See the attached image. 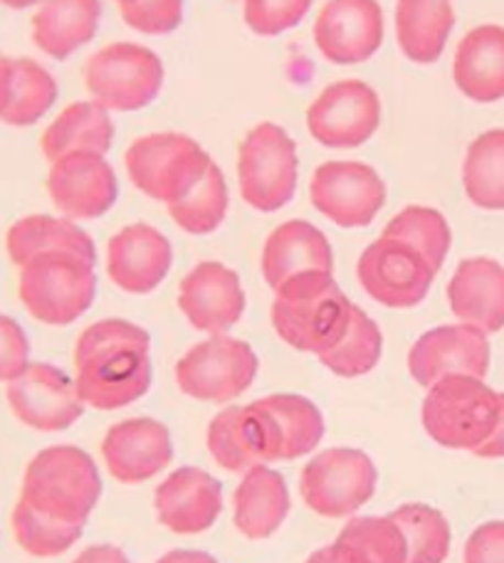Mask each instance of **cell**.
Segmentation results:
<instances>
[{
  "label": "cell",
  "mask_w": 504,
  "mask_h": 563,
  "mask_svg": "<svg viewBox=\"0 0 504 563\" xmlns=\"http://www.w3.org/2000/svg\"><path fill=\"white\" fill-rule=\"evenodd\" d=\"M339 539L357 547L371 563H406L408 547L391 517H351Z\"/></svg>",
  "instance_id": "39"
},
{
  "label": "cell",
  "mask_w": 504,
  "mask_h": 563,
  "mask_svg": "<svg viewBox=\"0 0 504 563\" xmlns=\"http://www.w3.org/2000/svg\"><path fill=\"white\" fill-rule=\"evenodd\" d=\"M452 79L478 104L504 99V27L478 25L460 40L452 59Z\"/></svg>",
  "instance_id": "25"
},
{
  "label": "cell",
  "mask_w": 504,
  "mask_h": 563,
  "mask_svg": "<svg viewBox=\"0 0 504 563\" xmlns=\"http://www.w3.org/2000/svg\"><path fill=\"white\" fill-rule=\"evenodd\" d=\"M309 200L339 228H366L386 203V184L361 161H327L311 176Z\"/></svg>",
  "instance_id": "12"
},
{
  "label": "cell",
  "mask_w": 504,
  "mask_h": 563,
  "mask_svg": "<svg viewBox=\"0 0 504 563\" xmlns=\"http://www.w3.org/2000/svg\"><path fill=\"white\" fill-rule=\"evenodd\" d=\"M156 563H218V561L210 554H206V551L176 549V551H168L166 556H161Z\"/></svg>",
  "instance_id": "47"
},
{
  "label": "cell",
  "mask_w": 504,
  "mask_h": 563,
  "mask_svg": "<svg viewBox=\"0 0 504 563\" xmlns=\"http://www.w3.org/2000/svg\"><path fill=\"white\" fill-rule=\"evenodd\" d=\"M490 339L472 324H446L423 334L410 346L408 371L423 388L448 376L485 378L490 371Z\"/></svg>",
  "instance_id": "15"
},
{
  "label": "cell",
  "mask_w": 504,
  "mask_h": 563,
  "mask_svg": "<svg viewBox=\"0 0 504 563\" xmlns=\"http://www.w3.org/2000/svg\"><path fill=\"white\" fill-rule=\"evenodd\" d=\"M500 418V394L485 378L448 376L428 388L423 400V428L438 445L470 450L485 445Z\"/></svg>",
  "instance_id": "5"
},
{
  "label": "cell",
  "mask_w": 504,
  "mask_h": 563,
  "mask_svg": "<svg viewBox=\"0 0 504 563\" xmlns=\"http://www.w3.org/2000/svg\"><path fill=\"white\" fill-rule=\"evenodd\" d=\"M383 235L403 240V243L416 247L436 273H440V267L446 263L452 245V233L446 216L428 206L403 208L401 213L396 218H391V223L383 228Z\"/></svg>",
  "instance_id": "35"
},
{
  "label": "cell",
  "mask_w": 504,
  "mask_h": 563,
  "mask_svg": "<svg viewBox=\"0 0 504 563\" xmlns=\"http://www.w3.org/2000/svg\"><path fill=\"white\" fill-rule=\"evenodd\" d=\"M383 351V336L374 319L364 309H351V321L344 339L339 344L321 354V366H327L331 374L341 378H359L371 374L379 366Z\"/></svg>",
  "instance_id": "34"
},
{
  "label": "cell",
  "mask_w": 504,
  "mask_h": 563,
  "mask_svg": "<svg viewBox=\"0 0 504 563\" xmlns=\"http://www.w3.org/2000/svg\"><path fill=\"white\" fill-rule=\"evenodd\" d=\"M102 497V477L95 460L75 445L40 450L30 460L20 499L67 525H87Z\"/></svg>",
  "instance_id": "3"
},
{
  "label": "cell",
  "mask_w": 504,
  "mask_h": 563,
  "mask_svg": "<svg viewBox=\"0 0 504 563\" xmlns=\"http://www.w3.org/2000/svg\"><path fill=\"white\" fill-rule=\"evenodd\" d=\"M462 186L478 208L504 210V129L472 141L462 161Z\"/></svg>",
  "instance_id": "32"
},
{
  "label": "cell",
  "mask_w": 504,
  "mask_h": 563,
  "mask_svg": "<svg viewBox=\"0 0 504 563\" xmlns=\"http://www.w3.org/2000/svg\"><path fill=\"white\" fill-rule=\"evenodd\" d=\"M10 525H13L18 547L35 559L63 556L65 551L77 544L85 531V525H67V521L47 517L23 499H18Z\"/></svg>",
  "instance_id": "36"
},
{
  "label": "cell",
  "mask_w": 504,
  "mask_h": 563,
  "mask_svg": "<svg viewBox=\"0 0 504 563\" xmlns=\"http://www.w3.org/2000/svg\"><path fill=\"white\" fill-rule=\"evenodd\" d=\"M275 422L280 438V460L309 455L325 438V418L309 398L297 394H275L260 398Z\"/></svg>",
  "instance_id": "31"
},
{
  "label": "cell",
  "mask_w": 504,
  "mask_h": 563,
  "mask_svg": "<svg viewBox=\"0 0 504 563\" xmlns=\"http://www.w3.org/2000/svg\"><path fill=\"white\" fill-rule=\"evenodd\" d=\"M73 563H129V559L122 549L112 544H97L85 549Z\"/></svg>",
  "instance_id": "45"
},
{
  "label": "cell",
  "mask_w": 504,
  "mask_h": 563,
  "mask_svg": "<svg viewBox=\"0 0 504 563\" xmlns=\"http://www.w3.org/2000/svg\"><path fill=\"white\" fill-rule=\"evenodd\" d=\"M47 194L65 218L95 220L114 208L119 180L105 156L73 151L50 164Z\"/></svg>",
  "instance_id": "16"
},
{
  "label": "cell",
  "mask_w": 504,
  "mask_h": 563,
  "mask_svg": "<svg viewBox=\"0 0 504 563\" xmlns=\"http://www.w3.org/2000/svg\"><path fill=\"white\" fill-rule=\"evenodd\" d=\"M174 265V247L154 225L134 223L109 240L107 273L129 295H149Z\"/></svg>",
  "instance_id": "21"
},
{
  "label": "cell",
  "mask_w": 504,
  "mask_h": 563,
  "mask_svg": "<svg viewBox=\"0 0 504 563\" xmlns=\"http://www.w3.org/2000/svg\"><path fill=\"white\" fill-rule=\"evenodd\" d=\"M297 180V141L280 124H258L238 151L240 196L260 213H275L295 198Z\"/></svg>",
  "instance_id": "7"
},
{
  "label": "cell",
  "mask_w": 504,
  "mask_h": 563,
  "mask_svg": "<svg viewBox=\"0 0 504 563\" xmlns=\"http://www.w3.org/2000/svg\"><path fill=\"white\" fill-rule=\"evenodd\" d=\"M351 309L335 273H302L275 289L272 324L292 349L321 356L344 339Z\"/></svg>",
  "instance_id": "2"
},
{
  "label": "cell",
  "mask_w": 504,
  "mask_h": 563,
  "mask_svg": "<svg viewBox=\"0 0 504 563\" xmlns=\"http://www.w3.org/2000/svg\"><path fill=\"white\" fill-rule=\"evenodd\" d=\"M379 472L366 452L331 448L302 470L299 492L307 507L321 517H351L374 497Z\"/></svg>",
  "instance_id": "9"
},
{
  "label": "cell",
  "mask_w": 504,
  "mask_h": 563,
  "mask_svg": "<svg viewBox=\"0 0 504 563\" xmlns=\"http://www.w3.org/2000/svg\"><path fill=\"white\" fill-rule=\"evenodd\" d=\"M8 406L23 426L40 432L67 430L83 418L85 400L63 368L45 361L30 364L6 388Z\"/></svg>",
  "instance_id": "14"
},
{
  "label": "cell",
  "mask_w": 504,
  "mask_h": 563,
  "mask_svg": "<svg viewBox=\"0 0 504 563\" xmlns=\"http://www.w3.org/2000/svg\"><path fill=\"white\" fill-rule=\"evenodd\" d=\"M307 563H371V561L361 554L357 547H351L349 541L337 537L335 544L315 551V554L307 559Z\"/></svg>",
  "instance_id": "44"
},
{
  "label": "cell",
  "mask_w": 504,
  "mask_h": 563,
  "mask_svg": "<svg viewBox=\"0 0 504 563\" xmlns=\"http://www.w3.org/2000/svg\"><path fill=\"white\" fill-rule=\"evenodd\" d=\"M462 559L465 563H504V521H487L472 531Z\"/></svg>",
  "instance_id": "43"
},
{
  "label": "cell",
  "mask_w": 504,
  "mask_h": 563,
  "mask_svg": "<svg viewBox=\"0 0 504 563\" xmlns=\"http://www.w3.org/2000/svg\"><path fill=\"white\" fill-rule=\"evenodd\" d=\"M30 366V339L20 321L0 314V384H10Z\"/></svg>",
  "instance_id": "42"
},
{
  "label": "cell",
  "mask_w": 504,
  "mask_h": 563,
  "mask_svg": "<svg viewBox=\"0 0 504 563\" xmlns=\"http://www.w3.org/2000/svg\"><path fill=\"white\" fill-rule=\"evenodd\" d=\"M228 184L218 164L208 168L204 180L190 190L178 203L168 206V216L174 223L190 235H210L223 225L228 216Z\"/></svg>",
  "instance_id": "37"
},
{
  "label": "cell",
  "mask_w": 504,
  "mask_h": 563,
  "mask_svg": "<svg viewBox=\"0 0 504 563\" xmlns=\"http://www.w3.org/2000/svg\"><path fill=\"white\" fill-rule=\"evenodd\" d=\"M92 260L69 250H47L20 265L18 295L30 317L50 327H67L87 314L97 297Z\"/></svg>",
  "instance_id": "4"
},
{
  "label": "cell",
  "mask_w": 504,
  "mask_h": 563,
  "mask_svg": "<svg viewBox=\"0 0 504 563\" xmlns=\"http://www.w3.org/2000/svg\"><path fill=\"white\" fill-rule=\"evenodd\" d=\"M8 257L13 265H25L30 257L47 250H69L87 260L97 263L95 240L89 238L75 220L55 218V216H28L20 218L18 223L10 225L6 235Z\"/></svg>",
  "instance_id": "30"
},
{
  "label": "cell",
  "mask_w": 504,
  "mask_h": 563,
  "mask_svg": "<svg viewBox=\"0 0 504 563\" xmlns=\"http://www.w3.org/2000/svg\"><path fill=\"white\" fill-rule=\"evenodd\" d=\"M178 307L194 329L226 334L245 314V291L235 269L206 260L180 279Z\"/></svg>",
  "instance_id": "19"
},
{
  "label": "cell",
  "mask_w": 504,
  "mask_h": 563,
  "mask_svg": "<svg viewBox=\"0 0 504 563\" xmlns=\"http://www.w3.org/2000/svg\"><path fill=\"white\" fill-rule=\"evenodd\" d=\"M124 164L141 194L171 206L186 198L216 161L190 136L161 132L136 139L127 148Z\"/></svg>",
  "instance_id": "6"
},
{
  "label": "cell",
  "mask_w": 504,
  "mask_h": 563,
  "mask_svg": "<svg viewBox=\"0 0 504 563\" xmlns=\"http://www.w3.org/2000/svg\"><path fill=\"white\" fill-rule=\"evenodd\" d=\"M302 273H335V253L317 225L307 220H287L265 240L262 277L275 291Z\"/></svg>",
  "instance_id": "23"
},
{
  "label": "cell",
  "mask_w": 504,
  "mask_h": 563,
  "mask_svg": "<svg viewBox=\"0 0 504 563\" xmlns=\"http://www.w3.org/2000/svg\"><path fill=\"white\" fill-rule=\"evenodd\" d=\"M158 521L174 534H200L223 511V485L198 467H178L156 487Z\"/></svg>",
  "instance_id": "22"
},
{
  "label": "cell",
  "mask_w": 504,
  "mask_h": 563,
  "mask_svg": "<svg viewBox=\"0 0 504 563\" xmlns=\"http://www.w3.org/2000/svg\"><path fill=\"white\" fill-rule=\"evenodd\" d=\"M357 275L366 295L379 305L410 309L428 297L438 273L413 245L381 235L361 253Z\"/></svg>",
  "instance_id": "11"
},
{
  "label": "cell",
  "mask_w": 504,
  "mask_h": 563,
  "mask_svg": "<svg viewBox=\"0 0 504 563\" xmlns=\"http://www.w3.org/2000/svg\"><path fill=\"white\" fill-rule=\"evenodd\" d=\"M381 99L376 89L361 79L321 89V95L307 109V132L321 146L357 148L379 132Z\"/></svg>",
  "instance_id": "13"
},
{
  "label": "cell",
  "mask_w": 504,
  "mask_h": 563,
  "mask_svg": "<svg viewBox=\"0 0 504 563\" xmlns=\"http://www.w3.org/2000/svg\"><path fill=\"white\" fill-rule=\"evenodd\" d=\"M59 87L37 59L13 57V79H10V97L3 119L8 126H33L55 107Z\"/></svg>",
  "instance_id": "33"
},
{
  "label": "cell",
  "mask_w": 504,
  "mask_h": 563,
  "mask_svg": "<svg viewBox=\"0 0 504 563\" xmlns=\"http://www.w3.org/2000/svg\"><path fill=\"white\" fill-rule=\"evenodd\" d=\"M315 0H243L245 25L260 37H277L309 15Z\"/></svg>",
  "instance_id": "40"
},
{
  "label": "cell",
  "mask_w": 504,
  "mask_h": 563,
  "mask_svg": "<svg viewBox=\"0 0 504 563\" xmlns=\"http://www.w3.org/2000/svg\"><path fill=\"white\" fill-rule=\"evenodd\" d=\"M448 301L462 324L497 334L504 329V267L492 257L462 260L450 277Z\"/></svg>",
  "instance_id": "24"
},
{
  "label": "cell",
  "mask_w": 504,
  "mask_h": 563,
  "mask_svg": "<svg viewBox=\"0 0 504 563\" xmlns=\"http://www.w3.org/2000/svg\"><path fill=\"white\" fill-rule=\"evenodd\" d=\"M233 505L235 527L248 539H267L285 525L289 515L287 482L267 465L250 467L235 489Z\"/></svg>",
  "instance_id": "27"
},
{
  "label": "cell",
  "mask_w": 504,
  "mask_h": 563,
  "mask_svg": "<svg viewBox=\"0 0 504 563\" xmlns=\"http://www.w3.org/2000/svg\"><path fill=\"white\" fill-rule=\"evenodd\" d=\"M475 455L487 457V460L504 457V394H500V418H497L495 432H492L485 445L475 450Z\"/></svg>",
  "instance_id": "46"
},
{
  "label": "cell",
  "mask_w": 504,
  "mask_h": 563,
  "mask_svg": "<svg viewBox=\"0 0 504 563\" xmlns=\"http://www.w3.org/2000/svg\"><path fill=\"white\" fill-rule=\"evenodd\" d=\"M43 0H0V5H6L10 10H28V8H37Z\"/></svg>",
  "instance_id": "49"
},
{
  "label": "cell",
  "mask_w": 504,
  "mask_h": 563,
  "mask_svg": "<svg viewBox=\"0 0 504 563\" xmlns=\"http://www.w3.org/2000/svg\"><path fill=\"white\" fill-rule=\"evenodd\" d=\"M10 79H13V57H8L6 53H0V119H3V112H6V107H8Z\"/></svg>",
  "instance_id": "48"
},
{
  "label": "cell",
  "mask_w": 504,
  "mask_h": 563,
  "mask_svg": "<svg viewBox=\"0 0 504 563\" xmlns=\"http://www.w3.org/2000/svg\"><path fill=\"white\" fill-rule=\"evenodd\" d=\"M208 450L228 472H248L255 465L280 462V440L265 406H230L210 420Z\"/></svg>",
  "instance_id": "17"
},
{
  "label": "cell",
  "mask_w": 504,
  "mask_h": 563,
  "mask_svg": "<svg viewBox=\"0 0 504 563\" xmlns=\"http://www.w3.org/2000/svg\"><path fill=\"white\" fill-rule=\"evenodd\" d=\"M114 119L109 109L92 102H75L63 109L40 139L45 158L53 164L55 158L73 154V151H92V154H109L114 141Z\"/></svg>",
  "instance_id": "29"
},
{
  "label": "cell",
  "mask_w": 504,
  "mask_h": 563,
  "mask_svg": "<svg viewBox=\"0 0 504 563\" xmlns=\"http://www.w3.org/2000/svg\"><path fill=\"white\" fill-rule=\"evenodd\" d=\"M124 3H129V0H117V5H124Z\"/></svg>",
  "instance_id": "50"
},
{
  "label": "cell",
  "mask_w": 504,
  "mask_h": 563,
  "mask_svg": "<svg viewBox=\"0 0 504 563\" xmlns=\"http://www.w3.org/2000/svg\"><path fill=\"white\" fill-rule=\"evenodd\" d=\"M85 85L109 112H136L149 107L164 87V63L151 47L112 43L85 63Z\"/></svg>",
  "instance_id": "8"
},
{
  "label": "cell",
  "mask_w": 504,
  "mask_h": 563,
  "mask_svg": "<svg viewBox=\"0 0 504 563\" xmlns=\"http://www.w3.org/2000/svg\"><path fill=\"white\" fill-rule=\"evenodd\" d=\"M406 537V563H442L450 551V525L442 511L430 505H403L388 515Z\"/></svg>",
  "instance_id": "38"
},
{
  "label": "cell",
  "mask_w": 504,
  "mask_h": 563,
  "mask_svg": "<svg viewBox=\"0 0 504 563\" xmlns=\"http://www.w3.org/2000/svg\"><path fill=\"white\" fill-rule=\"evenodd\" d=\"M119 13L136 33L171 35L184 23V0H129Z\"/></svg>",
  "instance_id": "41"
},
{
  "label": "cell",
  "mask_w": 504,
  "mask_h": 563,
  "mask_svg": "<svg viewBox=\"0 0 504 563\" xmlns=\"http://www.w3.org/2000/svg\"><path fill=\"white\" fill-rule=\"evenodd\" d=\"M260 361L243 339L216 334L200 341L176 364L178 388L196 400L228 404L255 384Z\"/></svg>",
  "instance_id": "10"
},
{
  "label": "cell",
  "mask_w": 504,
  "mask_h": 563,
  "mask_svg": "<svg viewBox=\"0 0 504 563\" xmlns=\"http://www.w3.org/2000/svg\"><path fill=\"white\" fill-rule=\"evenodd\" d=\"M315 43L331 65H359L383 45L379 0H327L315 20Z\"/></svg>",
  "instance_id": "18"
},
{
  "label": "cell",
  "mask_w": 504,
  "mask_h": 563,
  "mask_svg": "<svg viewBox=\"0 0 504 563\" xmlns=\"http://www.w3.org/2000/svg\"><path fill=\"white\" fill-rule=\"evenodd\" d=\"M456 30L452 0H396V37L410 63L432 65Z\"/></svg>",
  "instance_id": "28"
},
{
  "label": "cell",
  "mask_w": 504,
  "mask_h": 563,
  "mask_svg": "<svg viewBox=\"0 0 504 563\" xmlns=\"http://www.w3.org/2000/svg\"><path fill=\"white\" fill-rule=\"evenodd\" d=\"M102 13V0H43L30 23V35L40 53L67 59L92 43Z\"/></svg>",
  "instance_id": "26"
},
{
  "label": "cell",
  "mask_w": 504,
  "mask_h": 563,
  "mask_svg": "<svg viewBox=\"0 0 504 563\" xmlns=\"http://www.w3.org/2000/svg\"><path fill=\"white\" fill-rule=\"evenodd\" d=\"M102 455L112 477L124 485H141V482L158 475L174 460L171 432L154 418H129L109 428L102 442Z\"/></svg>",
  "instance_id": "20"
},
{
  "label": "cell",
  "mask_w": 504,
  "mask_h": 563,
  "mask_svg": "<svg viewBox=\"0 0 504 563\" xmlns=\"http://www.w3.org/2000/svg\"><path fill=\"white\" fill-rule=\"evenodd\" d=\"M75 384L85 406L117 410L144 398L151 388V336L127 319L87 327L75 346Z\"/></svg>",
  "instance_id": "1"
}]
</instances>
